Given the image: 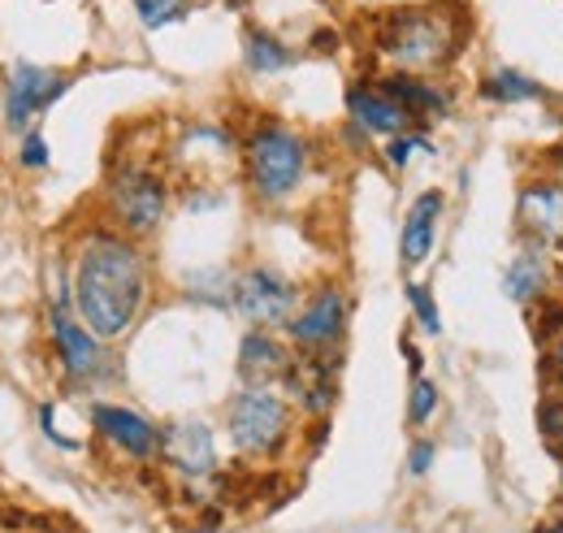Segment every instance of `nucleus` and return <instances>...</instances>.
I'll list each match as a JSON object with an SVG mask.
<instances>
[{
  "label": "nucleus",
  "mask_w": 563,
  "mask_h": 533,
  "mask_svg": "<svg viewBox=\"0 0 563 533\" xmlns=\"http://www.w3.org/2000/svg\"><path fill=\"white\" fill-rule=\"evenodd\" d=\"M147 300V261L122 235H91L74 265V308L96 338H118L135 326Z\"/></svg>",
  "instance_id": "f257e3e1"
},
{
  "label": "nucleus",
  "mask_w": 563,
  "mask_h": 533,
  "mask_svg": "<svg viewBox=\"0 0 563 533\" xmlns=\"http://www.w3.org/2000/svg\"><path fill=\"white\" fill-rule=\"evenodd\" d=\"M377 44L404 69H438L460 53V31L442 9H399L382 18Z\"/></svg>",
  "instance_id": "f03ea898"
},
{
  "label": "nucleus",
  "mask_w": 563,
  "mask_h": 533,
  "mask_svg": "<svg viewBox=\"0 0 563 533\" xmlns=\"http://www.w3.org/2000/svg\"><path fill=\"white\" fill-rule=\"evenodd\" d=\"M308 165V143L282 122H265L247 139V178L261 200H286Z\"/></svg>",
  "instance_id": "7ed1b4c3"
},
{
  "label": "nucleus",
  "mask_w": 563,
  "mask_h": 533,
  "mask_svg": "<svg viewBox=\"0 0 563 533\" xmlns=\"http://www.w3.org/2000/svg\"><path fill=\"white\" fill-rule=\"evenodd\" d=\"M225 425L243 456H274L290 434V407L269 387H247L243 395H234Z\"/></svg>",
  "instance_id": "20e7f679"
},
{
  "label": "nucleus",
  "mask_w": 563,
  "mask_h": 533,
  "mask_svg": "<svg viewBox=\"0 0 563 533\" xmlns=\"http://www.w3.org/2000/svg\"><path fill=\"white\" fill-rule=\"evenodd\" d=\"M109 200H113L118 226H126L131 235H147V230H156L161 217H165V183H161L152 170L126 165V170L113 178Z\"/></svg>",
  "instance_id": "39448f33"
},
{
  "label": "nucleus",
  "mask_w": 563,
  "mask_h": 533,
  "mask_svg": "<svg viewBox=\"0 0 563 533\" xmlns=\"http://www.w3.org/2000/svg\"><path fill=\"white\" fill-rule=\"evenodd\" d=\"M234 304H239V313H243L247 322H256V326H282V322L295 317V313H290V308H295V286L282 278L278 269L256 265L234 282Z\"/></svg>",
  "instance_id": "423d86ee"
},
{
  "label": "nucleus",
  "mask_w": 563,
  "mask_h": 533,
  "mask_svg": "<svg viewBox=\"0 0 563 533\" xmlns=\"http://www.w3.org/2000/svg\"><path fill=\"white\" fill-rule=\"evenodd\" d=\"M66 78L53 74L44 66H31V62H18L9 69V96H4V113H9V127H26L40 109H48L57 96H66Z\"/></svg>",
  "instance_id": "0eeeda50"
},
{
  "label": "nucleus",
  "mask_w": 563,
  "mask_h": 533,
  "mask_svg": "<svg viewBox=\"0 0 563 533\" xmlns=\"http://www.w3.org/2000/svg\"><path fill=\"white\" fill-rule=\"evenodd\" d=\"M516 221L520 230L547 248V243H563V183L560 178H533L520 187V204H516Z\"/></svg>",
  "instance_id": "6e6552de"
},
{
  "label": "nucleus",
  "mask_w": 563,
  "mask_h": 533,
  "mask_svg": "<svg viewBox=\"0 0 563 533\" xmlns=\"http://www.w3.org/2000/svg\"><path fill=\"white\" fill-rule=\"evenodd\" d=\"M343 322H347V300L339 286H321L290 322L286 330L299 347H330L339 334H343Z\"/></svg>",
  "instance_id": "1a4fd4ad"
},
{
  "label": "nucleus",
  "mask_w": 563,
  "mask_h": 533,
  "mask_svg": "<svg viewBox=\"0 0 563 533\" xmlns=\"http://www.w3.org/2000/svg\"><path fill=\"white\" fill-rule=\"evenodd\" d=\"M91 425H96L113 447H122V452L135 456V460H147V456L161 447V429H152V421H143L140 412L118 407V403H96V407H91Z\"/></svg>",
  "instance_id": "9d476101"
},
{
  "label": "nucleus",
  "mask_w": 563,
  "mask_h": 533,
  "mask_svg": "<svg viewBox=\"0 0 563 533\" xmlns=\"http://www.w3.org/2000/svg\"><path fill=\"white\" fill-rule=\"evenodd\" d=\"M161 452L169 456V465L191 472V477H205L217 465V447H212V429L205 421H178L161 434Z\"/></svg>",
  "instance_id": "9b49d317"
},
{
  "label": "nucleus",
  "mask_w": 563,
  "mask_h": 533,
  "mask_svg": "<svg viewBox=\"0 0 563 533\" xmlns=\"http://www.w3.org/2000/svg\"><path fill=\"white\" fill-rule=\"evenodd\" d=\"M442 192H424L412 200L408 217H404V239H399V252H404V265L421 269L433 252V239H438V217H442Z\"/></svg>",
  "instance_id": "f8f14e48"
},
{
  "label": "nucleus",
  "mask_w": 563,
  "mask_h": 533,
  "mask_svg": "<svg viewBox=\"0 0 563 533\" xmlns=\"http://www.w3.org/2000/svg\"><path fill=\"white\" fill-rule=\"evenodd\" d=\"M347 113L355 118V127H364L368 134H404L412 127V113L399 109L382 87H352L347 91Z\"/></svg>",
  "instance_id": "ddd939ff"
},
{
  "label": "nucleus",
  "mask_w": 563,
  "mask_h": 533,
  "mask_svg": "<svg viewBox=\"0 0 563 533\" xmlns=\"http://www.w3.org/2000/svg\"><path fill=\"white\" fill-rule=\"evenodd\" d=\"M53 342H57V351H62V360H66V369L74 378H87V373L100 369V338L82 322H74L66 313V304L53 308Z\"/></svg>",
  "instance_id": "4468645a"
},
{
  "label": "nucleus",
  "mask_w": 563,
  "mask_h": 533,
  "mask_svg": "<svg viewBox=\"0 0 563 533\" xmlns=\"http://www.w3.org/2000/svg\"><path fill=\"white\" fill-rule=\"evenodd\" d=\"M286 369H290V356H286V347L269 330H252L243 338V347H239V373L247 382L265 387L269 378H286Z\"/></svg>",
  "instance_id": "2eb2a0df"
},
{
  "label": "nucleus",
  "mask_w": 563,
  "mask_h": 533,
  "mask_svg": "<svg viewBox=\"0 0 563 533\" xmlns=\"http://www.w3.org/2000/svg\"><path fill=\"white\" fill-rule=\"evenodd\" d=\"M377 87H382L399 109H408L412 118H442V113L451 109V100H446L442 87L421 83V78H408V74H386Z\"/></svg>",
  "instance_id": "dca6fc26"
},
{
  "label": "nucleus",
  "mask_w": 563,
  "mask_h": 533,
  "mask_svg": "<svg viewBox=\"0 0 563 533\" xmlns=\"http://www.w3.org/2000/svg\"><path fill=\"white\" fill-rule=\"evenodd\" d=\"M547 248H525L511 257V265L503 273V291L516 304H533L538 295H547Z\"/></svg>",
  "instance_id": "f3484780"
},
{
  "label": "nucleus",
  "mask_w": 563,
  "mask_h": 533,
  "mask_svg": "<svg viewBox=\"0 0 563 533\" xmlns=\"http://www.w3.org/2000/svg\"><path fill=\"white\" fill-rule=\"evenodd\" d=\"M482 96H486V100H498V105H525V100H542L547 87L533 83V78L520 74V69H494L490 78L482 83Z\"/></svg>",
  "instance_id": "a211bd4d"
},
{
  "label": "nucleus",
  "mask_w": 563,
  "mask_h": 533,
  "mask_svg": "<svg viewBox=\"0 0 563 533\" xmlns=\"http://www.w3.org/2000/svg\"><path fill=\"white\" fill-rule=\"evenodd\" d=\"M247 66L256 74H278V69L290 66V48L282 40H274L269 31H252L247 35Z\"/></svg>",
  "instance_id": "6ab92c4d"
},
{
  "label": "nucleus",
  "mask_w": 563,
  "mask_h": 533,
  "mask_svg": "<svg viewBox=\"0 0 563 533\" xmlns=\"http://www.w3.org/2000/svg\"><path fill=\"white\" fill-rule=\"evenodd\" d=\"M187 4H191V0H135V9H140V22L147 26V31L178 22V18L187 13Z\"/></svg>",
  "instance_id": "aec40b11"
},
{
  "label": "nucleus",
  "mask_w": 563,
  "mask_h": 533,
  "mask_svg": "<svg viewBox=\"0 0 563 533\" xmlns=\"http://www.w3.org/2000/svg\"><path fill=\"white\" fill-rule=\"evenodd\" d=\"M408 304H412V313H417V322H421L424 334H442V313H438V304H433L429 286L408 282Z\"/></svg>",
  "instance_id": "412c9836"
},
{
  "label": "nucleus",
  "mask_w": 563,
  "mask_h": 533,
  "mask_svg": "<svg viewBox=\"0 0 563 533\" xmlns=\"http://www.w3.org/2000/svg\"><path fill=\"white\" fill-rule=\"evenodd\" d=\"M438 412V387L429 378H412V400H408V421L424 425L429 416Z\"/></svg>",
  "instance_id": "4be33fe9"
},
{
  "label": "nucleus",
  "mask_w": 563,
  "mask_h": 533,
  "mask_svg": "<svg viewBox=\"0 0 563 533\" xmlns=\"http://www.w3.org/2000/svg\"><path fill=\"white\" fill-rule=\"evenodd\" d=\"M538 429H542V438H551V443H560L563 438V400L560 395H547V400L538 403Z\"/></svg>",
  "instance_id": "5701e85b"
},
{
  "label": "nucleus",
  "mask_w": 563,
  "mask_h": 533,
  "mask_svg": "<svg viewBox=\"0 0 563 533\" xmlns=\"http://www.w3.org/2000/svg\"><path fill=\"white\" fill-rule=\"evenodd\" d=\"M412 152H429V143H424L421 134H395L390 148H386V161H390L395 170H404V165L412 161Z\"/></svg>",
  "instance_id": "b1692460"
},
{
  "label": "nucleus",
  "mask_w": 563,
  "mask_h": 533,
  "mask_svg": "<svg viewBox=\"0 0 563 533\" xmlns=\"http://www.w3.org/2000/svg\"><path fill=\"white\" fill-rule=\"evenodd\" d=\"M538 334H563V304L542 295V313H538Z\"/></svg>",
  "instance_id": "393cba45"
},
{
  "label": "nucleus",
  "mask_w": 563,
  "mask_h": 533,
  "mask_svg": "<svg viewBox=\"0 0 563 533\" xmlns=\"http://www.w3.org/2000/svg\"><path fill=\"white\" fill-rule=\"evenodd\" d=\"M22 165H31V170L48 165V143H44V134H26V139H22Z\"/></svg>",
  "instance_id": "a878e982"
},
{
  "label": "nucleus",
  "mask_w": 563,
  "mask_h": 533,
  "mask_svg": "<svg viewBox=\"0 0 563 533\" xmlns=\"http://www.w3.org/2000/svg\"><path fill=\"white\" fill-rule=\"evenodd\" d=\"M433 456H438V447H433L429 438H421V443H412V452H408V468H412V472L421 477V472H429Z\"/></svg>",
  "instance_id": "bb28decb"
},
{
  "label": "nucleus",
  "mask_w": 563,
  "mask_h": 533,
  "mask_svg": "<svg viewBox=\"0 0 563 533\" xmlns=\"http://www.w3.org/2000/svg\"><path fill=\"white\" fill-rule=\"evenodd\" d=\"M551 369H555V382L563 387V334H560V342H555V356H551Z\"/></svg>",
  "instance_id": "cd10ccee"
},
{
  "label": "nucleus",
  "mask_w": 563,
  "mask_h": 533,
  "mask_svg": "<svg viewBox=\"0 0 563 533\" xmlns=\"http://www.w3.org/2000/svg\"><path fill=\"white\" fill-rule=\"evenodd\" d=\"M538 533H563V521H555V525H547V530H538Z\"/></svg>",
  "instance_id": "c85d7f7f"
},
{
  "label": "nucleus",
  "mask_w": 563,
  "mask_h": 533,
  "mask_svg": "<svg viewBox=\"0 0 563 533\" xmlns=\"http://www.w3.org/2000/svg\"><path fill=\"white\" fill-rule=\"evenodd\" d=\"M555 161H560V170H563V148H555Z\"/></svg>",
  "instance_id": "c756f323"
}]
</instances>
